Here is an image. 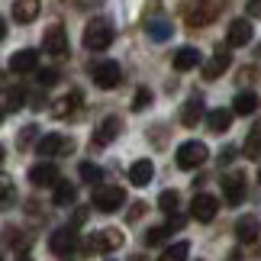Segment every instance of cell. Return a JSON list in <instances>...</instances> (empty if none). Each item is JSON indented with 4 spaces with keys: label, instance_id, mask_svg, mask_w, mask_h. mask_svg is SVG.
<instances>
[{
    "label": "cell",
    "instance_id": "obj_1",
    "mask_svg": "<svg viewBox=\"0 0 261 261\" xmlns=\"http://www.w3.org/2000/svg\"><path fill=\"white\" fill-rule=\"evenodd\" d=\"M113 39H116V29H113V23H110L107 16H94L84 26V45L90 52H103V48L113 45Z\"/></svg>",
    "mask_w": 261,
    "mask_h": 261
},
{
    "label": "cell",
    "instance_id": "obj_2",
    "mask_svg": "<svg viewBox=\"0 0 261 261\" xmlns=\"http://www.w3.org/2000/svg\"><path fill=\"white\" fill-rule=\"evenodd\" d=\"M210 158V148L203 142H184V145H177V155H174V162L180 171H194V168H200Z\"/></svg>",
    "mask_w": 261,
    "mask_h": 261
},
{
    "label": "cell",
    "instance_id": "obj_3",
    "mask_svg": "<svg viewBox=\"0 0 261 261\" xmlns=\"http://www.w3.org/2000/svg\"><path fill=\"white\" fill-rule=\"evenodd\" d=\"M223 7H226V0H197V7L187 10V26L190 29L194 26H210L219 13H223Z\"/></svg>",
    "mask_w": 261,
    "mask_h": 261
},
{
    "label": "cell",
    "instance_id": "obj_4",
    "mask_svg": "<svg viewBox=\"0 0 261 261\" xmlns=\"http://www.w3.org/2000/svg\"><path fill=\"white\" fill-rule=\"evenodd\" d=\"M87 71H90V77H94V84L103 87V90H113L119 81H123V71H119V65L110 62V58H103V62H94Z\"/></svg>",
    "mask_w": 261,
    "mask_h": 261
},
{
    "label": "cell",
    "instance_id": "obj_5",
    "mask_svg": "<svg viewBox=\"0 0 261 261\" xmlns=\"http://www.w3.org/2000/svg\"><path fill=\"white\" fill-rule=\"evenodd\" d=\"M36 152L42 155V158H55V155H71L74 152V142L68 136H62V133H48V136H42L36 142Z\"/></svg>",
    "mask_w": 261,
    "mask_h": 261
},
{
    "label": "cell",
    "instance_id": "obj_6",
    "mask_svg": "<svg viewBox=\"0 0 261 261\" xmlns=\"http://www.w3.org/2000/svg\"><path fill=\"white\" fill-rule=\"evenodd\" d=\"M81 245V236H77V226H65V229H55L52 242H48V248L58 255V258H71L74 248Z\"/></svg>",
    "mask_w": 261,
    "mask_h": 261
},
{
    "label": "cell",
    "instance_id": "obj_7",
    "mask_svg": "<svg viewBox=\"0 0 261 261\" xmlns=\"http://www.w3.org/2000/svg\"><path fill=\"white\" fill-rule=\"evenodd\" d=\"M126 245V236L119 232V229H103V232H97V236H90L84 248L87 252H100V255H107V252H113V248H123Z\"/></svg>",
    "mask_w": 261,
    "mask_h": 261
},
{
    "label": "cell",
    "instance_id": "obj_8",
    "mask_svg": "<svg viewBox=\"0 0 261 261\" xmlns=\"http://www.w3.org/2000/svg\"><path fill=\"white\" fill-rule=\"evenodd\" d=\"M245 171H229L223 177V194H226V203L229 206H239L245 200Z\"/></svg>",
    "mask_w": 261,
    "mask_h": 261
},
{
    "label": "cell",
    "instance_id": "obj_9",
    "mask_svg": "<svg viewBox=\"0 0 261 261\" xmlns=\"http://www.w3.org/2000/svg\"><path fill=\"white\" fill-rule=\"evenodd\" d=\"M42 52H48L52 58H62L68 55V33L62 26H48L45 36H42Z\"/></svg>",
    "mask_w": 261,
    "mask_h": 261
},
{
    "label": "cell",
    "instance_id": "obj_10",
    "mask_svg": "<svg viewBox=\"0 0 261 261\" xmlns=\"http://www.w3.org/2000/svg\"><path fill=\"white\" fill-rule=\"evenodd\" d=\"M123 200H126L123 187H100V190H94V206L100 210V213H113V210L123 206Z\"/></svg>",
    "mask_w": 261,
    "mask_h": 261
},
{
    "label": "cell",
    "instance_id": "obj_11",
    "mask_svg": "<svg viewBox=\"0 0 261 261\" xmlns=\"http://www.w3.org/2000/svg\"><path fill=\"white\" fill-rule=\"evenodd\" d=\"M119 133H123V123H119L116 116H107L103 123L94 129V136H90V145H94V148H107Z\"/></svg>",
    "mask_w": 261,
    "mask_h": 261
},
{
    "label": "cell",
    "instance_id": "obj_12",
    "mask_svg": "<svg viewBox=\"0 0 261 261\" xmlns=\"http://www.w3.org/2000/svg\"><path fill=\"white\" fill-rule=\"evenodd\" d=\"M190 213H194L197 223H210V219L219 213V200L213 194H197L194 203H190Z\"/></svg>",
    "mask_w": 261,
    "mask_h": 261
},
{
    "label": "cell",
    "instance_id": "obj_13",
    "mask_svg": "<svg viewBox=\"0 0 261 261\" xmlns=\"http://www.w3.org/2000/svg\"><path fill=\"white\" fill-rule=\"evenodd\" d=\"M58 168L48 165V162H36L33 168H29V184L33 187H55L58 184Z\"/></svg>",
    "mask_w": 261,
    "mask_h": 261
},
{
    "label": "cell",
    "instance_id": "obj_14",
    "mask_svg": "<svg viewBox=\"0 0 261 261\" xmlns=\"http://www.w3.org/2000/svg\"><path fill=\"white\" fill-rule=\"evenodd\" d=\"M36 68H39V52L36 48H19V52L10 55V71L29 74V71H36Z\"/></svg>",
    "mask_w": 261,
    "mask_h": 261
},
{
    "label": "cell",
    "instance_id": "obj_15",
    "mask_svg": "<svg viewBox=\"0 0 261 261\" xmlns=\"http://www.w3.org/2000/svg\"><path fill=\"white\" fill-rule=\"evenodd\" d=\"M252 36H255V29H252L248 19H232V23H229V39H226V42L232 48H239V45L252 42Z\"/></svg>",
    "mask_w": 261,
    "mask_h": 261
},
{
    "label": "cell",
    "instance_id": "obj_16",
    "mask_svg": "<svg viewBox=\"0 0 261 261\" xmlns=\"http://www.w3.org/2000/svg\"><path fill=\"white\" fill-rule=\"evenodd\" d=\"M81 103H84L81 90H71L68 97L55 100V107H52V116H55V119H68V116H74V113H77V107H81Z\"/></svg>",
    "mask_w": 261,
    "mask_h": 261
},
{
    "label": "cell",
    "instance_id": "obj_17",
    "mask_svg": "<svg viewBox=\"0 0 261 261\" xmlns=\"http://www.w3.org/2000/svg\"><path fill=\"white\" fill-rule=\"evenodd\" d=\"M229 62H232V58H229V52H226L223 45H219V48H216V55L203 65V77H206V81H216V77L229 68Z\"/></svg>",
    "mask_w": 261,
    "mask_h": 261
},
{
    "label": "cell",
    "instance_id": "obj_18",
    "mask_svg": "<svg viewBox=\"0 0 261 261\" xmlns=\"http://www.w3.org/2000/svg\"><path fill=\"white\" fill-rule=\"evenodd\" d=\"M180 229H184V219H180V216H171L165 226H158V229H148L145 242H148V245H158V242H165V239L171 236V232H180Z\"/></svg>",
    "mask_w": 261,
    "mask_h": 261
},
{
    "label": "cell",
    "instance_id": "obj_19",
    "mask_svg": "<svg viewBox=\"0 0 261 261\" xmlns=\"http://www.w3.org/2000/svg\"><path fill=\"white\" fill-rule=\"evenodd\" d=\"M236 236H239V242H255L261 236V219L258 216H242L236 223Z\"/></svg>",
    "mask_w": 261,
    "mask_h": 261
},
{
    "label": "cell",
    "instance_id": "obj_20",
    "mask_svg": "<svg viewBox=\"0 0 261 261\" xmlns=\"http://www.w3.org/2000/svg\"><path fill=\"white\" fill-rule=\"evenodd\" d=\"M152 177H155V165L148 162V158H142V162H136L133 168H129V184L133 187H145Z\"/></svg>",
    "mask_w": 261,
    "mask_h": 261
},
{
    "label": "cell",
    "instance_id": "obj_21",
    "mask_svg": "<svg viewBox=\"0 0 261 261\" xmlns=\"http://www.w3.org/2000/svg\"><path fill=\"white\" fill-rule=\"evenodd\" d=\"M200 119H203V100L200 97H190L184 107H180V123H184L187 129H194Z\"/></svg>",
    "mask_w": 261,
    "mask_h": 261
},
{
    "label": "cell",
    "instance_id": "obj_22",
    "mask_svg": "<svg viewBox=\"0 0 261 261\" xmlns=\"http://www.w3.org/2000/svg\"><path fill=\"white\" fill-rule=\"evenodd\" d=\"M232 116H236V110H210V116H206V126H210V133H226L229 126H232Z\"/></svg>",
    "mask_w": 261,
    "mask_h": 261
},
{
    "label": "cell",
    "instance_id": "obj_23",
    "mask_svg": "<svg viewBox=\"0 0 261 261\" xmlns=\"http://www.w3.org/2000/svg\"><path fill=\"white\" fill-rule=\"evenodd\" d=\"M39 16V0H16L13 4V19L16 23H33Z\"/></svg>",
    "mask_w": 261,
    "mask_h": 261
},
{
    "label": "cell",
    "instance_id": "obj_24",
    "mask_svg": "<svg viewBox=\"0 0 261 261\" xmlns=\"http://www.w3.org/2000/svg\"><path fill=\"white\" fill-rule=\"evenodd\" d=\"M232 110H236V116H248V113H255V110H258V94H252V90H242V94H236Z\"/></svg>",
    "mask_w": 261,
    "mask_h": 261
},
{
    "label": "cell",
    "instance_id": "obj_25",
    "mask_svg": "<svg viewBox=\"0 0 261 261\" xmlns=\"http://www.w3.org/2000/svg\"><path fill=\"white\" fill-rule=\"evenodd\" d=\"M200 62H203V58H200L197 48H177V55H174V68H177V71H194Z\"/></svg>",
    "mask_w": 261,
    "mask_h": 261
},
{
    "label": "cell",
    "instance_id": "obj_26",
    "mask_svg": "<svg viewBox=\"0 0 261 261\" xmlns=\"http://www.w3.org/2000/svg\"><path fill=\"white\" fill-rule=\"evenodd\" d=\"M145 33L155 39V42H165V39H171V23H168V19H148L145 23Z\"/></svg>",
    "mask_w": 261,
    "mask_h": 261
},
{
    "label": "cell",
    "instance_id": "obj_27",
    "mask_svg": "<svg viewBox=\"0 0 261 261\" xmlns=\"http://www.w3.org/2000/svg\"><path fill=\"white\" fill-rule=\"evenodd\" d=\"M52 200H55V206H71L74 203V184L71 180H58Z\"/></svg>",
    "mask_w": 261,
    "mask_h": 261
},
{
    "label": "cell",
    "instance_id": "obj_28",
    "mask_svg": "<svg viewBox=\"0 0 261 261\" xmlns=\"http://www.w3.org/2000/svg\"><path fill=\"white\" fill-rule=\"evenodd\" d=\"M245 155L248 158H261V123L248 133V139H245Z\"/></svg>",
    "mask_w": 261,
    "mask_h": 261
},
{
    "label": "cell",
    "instance_id": "obj_29",
    "mask_svg": "<svg viewBox=\"0 0 261 261\" xmlns=\"http://www.w3.org/2000/svg\"><path fill=\"white\" fill-rule=\"evenodd\" d=\"M187 252H190L187 242H174V245L165 248V255L158 258V261H187Z\"/></svg>",
    "mask_w": 261,
    "mask_h": 261
},
{
    "label": "cell",
    "instance_id": "obj_30",
    "mask_svg": "<svg viewBox=\"0 0 261 261\" xmlns=\"http://www.w3.org/2000/svg\"><path fill=\"white\" fill-rule=\"evenodd\" d=\"M77 171H81V180H84V184H100V177H103V171H100L94 162H84Z\"/></svg>",
    "mask_w": 261,
    "mask_h": 261
},
{
    "label": "cell",
    "instance_id": "obj_31",
    "mask_svg": "<svg viewBox=\"0 0 261 261\" xmlns=\"http://www.w3.org/2000/svg\"><path fill=\"white\" fill-rule=\"evenodd\" d=\"M19 107H23V90H13V87H10L7 90V97H4V113H13V110H19Z\"/></svg>",
    "mask_w": 261,
    "mask_h": 261
},
{
    "label": "cell",
    "instance_id": "obj_32",
    "mask_svg": "<svg viewBox=\"0 0 261 261\" xmlns=\"http://www.w3.org/2000/svg\"><path fill=\"white\" fill-rule=\"evenodd\" d=\"M158 206H162L165 213H174L177 210V190H165V194L158 197Z\"/></svg>",
    "mask_w": 261,
    "mask_h": 261
},
{
    "label": "cell",
    "instance_id": "obj_33",
    "mask_svg": "<svg viewBox=\"0 0 261 261\" xmlns=\"http://www.w3.org/2000/svg\"><path fill=\"white\" fill-rule=\"evenodd\" d=\"M148 103H152V90H148V87H139L136 97H133V110H145Z\"/></svg>",
    "mask_w": 261,
    "mask_h": 261
},
{
    "label": "cell",
    "instance_id": "obj_34",
    "mask_svg": "<svg viewBox=\"0 0 261 261\" xmlns=\"http://www.w3.org/2000/svg\"><path fill=\"white\" fill-rule=\"evenodd\" d=\"M36 133H39L36 126H26L23 133H19V139H16V145H19V148H29V142H33V139H36Z\"/></svg>",
    "mask_w": 261,
    "mask_h": 261
},
{
    "label": "cell",
    "instance_id": "obj_35",
    "mask_svg": "<svg viewBox=\"0 0 261 261\" xmlns=\"http://www.w3.org/2000/svg\"><path fill=\"white\" fill-rule=\"evenodd\" d=\"M58 81V71H39V84L42 87H52Z\"/></svg>",
    "mask_w": 261,
    "mask_h": 261
},
{
    "label": "cell",
    "instance_id": "obj_36",
    "mask_svg": "<svg viewBox=\"0 0 261 261\" xmlns=\"http://www.w3.org/2000/svg\"><path fill=\"white\" fill-rule=\"evenodd\" d=\"M10 200H13V184L10 177H4V206H10Z\"/></svg>",
    "mask_w": 261,
    "mask_h": 261
},
{
    "label": "cell",
    "instance_id": "obj_37",
    "mask_svg": "<svg viewBox=\"0 0 261 261\" xmlns=\"http://www.w3.org/2000/svg\"><path fill=\"white\" fill-rule=\"evenodd\" d=\"M248 16L261 19V0H252V4H248Z\"/></svg>",
    "mask_w": 261,
    "mask_h": 261
},
{
    "label": "cell",
    "instance_id": "obj_38",
    "mask_svg": "<svg viewBox=\"0 0 261 261\" xmlns=\"http://www.w3.org/2000/svg\"><path fill=\"white\" fill-rule=\"evenodd\" d=\"M19 261H33V258H29V255H23V258H19Z\"/></svg>",
    "mask_w": 261,
    "mask_h": 261
},
{
    "label": "cell",
    "instance_id": "obj_39",
    "mask_svg": "<svg viewBox=\"0 0 261 261\" xmlns=\"http://www.w3.org/2000/svg\"><path fill=\"white\" fill-rule=\"evenodd\" d=\"M258 180H261V171H258Z\"/></svg>",
    "mask_w": 261,
    "mask_h": 261
}]
</instances>
